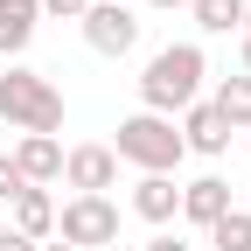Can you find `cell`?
<instances>
[{
  "label": "cell",
  "mask_w": 251,
  "mask_h": 251,
  "mask_svg": "<svg viewBox=\"0 0 251 251\" xmlns=\"http://www.w3.org/2000/svg\"><path fill=\"white\" fill-rule=\"evenodd\" d=\"M202 77H209L202 42H168V49H153L147 70H140V112H153V119L188 112V105L202 98Z\"/></svg>",
  "instance_id": "cell-1"
},
{
  "label": "cell",
  "mask_w": 251,
  "mask_h": 251,
  "mask_svg": "<svg viewBox=\"0 0 251 251\" xmlns=\"http://www.w3.org/2000/svg\"><path fill=\"white\" fill-rule=\"evenodd\" d=\"M0 126H14V133H49L56 140V126H63V91L42 77V70H14L0 77Z\"/></svg>",
  "instance_id": "cell-2"
},
{
  "label": "cell",
  "mask_w": 251,
  "mask_h": 251,
  "mask_svg": "<svg viewBox=\"0 0 251 251\" xmlns=\"http://www.w3.org/2000/svg\"><path fill=\"white\" fill-rule=\"evenodd\" d=\"M181 133H175V119H153V112H133V119H119V147H112V161H133L140 175H175L181 168Z\"/></svg>",
  "instance_id": "cell-3"
},
{
  "label": "cell",
  "mask_w": 251,
  "mask_h": 251,
  "mask_svg": "<svg viewBox=\"0 0 251 251\" xmlns=\"http://www.w3.org/2000/svg\"><path fill=\"white\" fill-rule=\"evenodd\" d=\"M56 244H77V251L119 244V209H112V196H70V202L56 209Z\"/></svg>",
  "instance_id": "cell-4"
},
{
  "label": "cell",
  "mask_w": 251,
  "mask_h": 251,
  "mask_svg": "<svg viewBox=\"0 0 251 251\" xmlns=\"http://www.w3.org/2000/svg\"><path fill=\"white\" fill-rule=\"evenodd\" d=\"M77 28H84V42L98 49V56H112V63L140 49V14L119 7V0H91V14H84Z\"/></svg>",
  "instance_id": "cell-5"
},
{
  "label": "cell",
  "mask_w": 251,
  "mask_h": 251,
  "mask_svg": "<svg viewBox=\"0 0 251 251\" xmlns=\"http://www.w3.org/2000/svg\"><path fill=\"white\" fill-rule=\"evenodd\" d=\"M63 181H70L77 196H105V188L119 181L112 147H98V140H91V147H70V153H63Z\"/></svg>",
  "instance_id": "cell-6"
},
{
  "label": "cell",
  "mask_w": 251,
  "mask_h": 251,
  "mask_svg": "<svg viewBox=\"0 0 251 251\" xmlns=\"http://www.w3.org/2000/svg\"><path fill=\"white\" fill-rule=\"evenodd\" d=\"M7 161L21 168L28 188H49V181H63V140H49V133H21V147L7 153Z\"/></svg>",
  "instance_id": "cell-7"
},
{
  "label": "cell",
  "mask_w": 251,
  "mask_h": 251,
  "mask_svg": "<svg viewBox=\"0 0 251 251\" xmlns=\"http://www.w3.org/2000/svg\"><path fill=\"white\" fill-rule=\"evenodd\" d=\"M175 133H181V147H188V153H209V161H216V153L230 147V126L216 119V105H209V98H196V105H188Z\"/></svg>",
  "instance_id": "cell-8"
},
{
  "label": "cell",
  "mask_w": 251,
  "mask_h": 251,
  "mask_svg": "<svg viewBox=\"0 0 251 251\" xmlns=\"http://www.w3.org/2000/svg\"><path fill=\"white\" fill-rule=\"evenodd\" d=\"M133 216H147V224H175V216H181V181H175V175H140V181H133Z\"/></svg>",
  "instance_id": "cell-9"
},
{
  "label": "cell",
  "mask_w": 251,
  "mask_h": 251,
  "mask_svg": "<svg viewBox=\"0 0 251 251\" xmlns=\"http://www.w3.org/2000/svg\"><path fill=\"white\" fill-rule=\"evenodd\" d=\"M224 209H230V181H224V175H196V181H181V216H188V224L209 230Z\"/></svg>",
  "instance_id": "cell-10"
},
{
  "label": "cell",
  "mask_w": 251,
  "mask_h": 251,
  "mask_svg": "<svg viewBox=\"0 0 251 251\" xmlns=\"http://www.w3.org/2000/svg\"><path fill=\"white\" fill-rule=\"evenodd\" d=\"M42 28V7L35 0H0V56H21Z\"/></svg>",
  "instance_id": "cell-11"
},
{
  "label": "cell",
  "mask_w": 251,
  "mask_h": 251,
  "mask_svg": "<svg viewBox=\"0 0 251 251\" xmlns=\"http://www.w3.org/2000/svg\"><path fill=\"white\" fill-rule=\"evenodd\" d=\"M14 230H21L28 244H42V237L56 230V202H49V188H21V196H14Z\"/></svg>",
  "instance_id": "cell-12"
},
{
  "label": "cell",
  "mask_w": 251,
  "mask_h": 251,
  "mask_svg": "<svg viewBox=\"0 0 251 251\" xmlns=\"http://www.w3.org/2000/svg\"><path fill=\"white\" fill-rule=\"evenodd\" d=\"M209 105H216V119H224L230 133H244V126H251V77H244V70H237V77H224Z\"/></svg>",
  "instance_id": "cell-13"
},
{
  "label": "cell",
  "mask_w": 251,
  "mask_h": 251,
  "mask_svg": "<svg viewBox=\"0 0 251 251\" xmlns=\"http://www.w3.org/2000/svg\"><path fill=\"white\" fill-rule=\"evenodd\" d=\"M244 7H251V0H188V14H196L202 35H230V28H244Z\"/></svg>",
  "instance_id": "cell-14"
},
{
  "label": "cell",
  "mask_w": 251,
  "mask_h": 251,
  "mask_svg": "<svg viewBox=\"0 0 251 251\" xmlns=\"http://www.w3.org/2000/svg\"><path fill=\"white\" fill-rule=\"evenodd\" d=\"M209 244L216 251H251V209H224L209 224Z\"/></svg>",
  "instance_id": "cell-15"
},
{
  "label": "cell",
  "mask_w": 251,
  "mask_h": 251,
  "mask_svg": "<svg viewBox=\"0 0 251 251\" xmlns=\"http://www.w3.org/2000/svg\"><path fill=\"white\" fill-rule=\"evenodd\" d=\"M42 14H56V21H84L91 14V0H35Z\"/></svg>",
  "instance_id": "cell-16"
},
{
  "label": "cell",
  "mask_w": 251,
  "mask_h": 251,
  "mask_svg": "<svg viewBox=\"0 0 251 251\" xmlns=\"http://www.w3.org/2000/svg\"><path fill=\"white\" fill-rule=\"evenodd\" d=\"M21 188H28V181H21V168L7 161V153H0V202H14V196H21Z\"/></svg>",
  "instance_id": "cell-17"
},
{
  "label": "cell",
  "mask_w": 251,
  "mask_h": 251,
  "mask_svg": "<svg viewBox=\"0 0 251 251\" xmlns=\"http://www.w3.org/2000/svg\"><path fill=\"white\" fill-rule=\"evenodd\" d=\"M147 251H196V244H181L175 230H161V237H147Z\"/></svg>",
  "instance_id": "cell-18"
},
{
  "label": "cell",
  "mask_w": 251,
  "mask_h": 251,
  "mask_svg": "<svg viewBox=\"0 0 251 251\" xmlns=\"http://www.w3.org/2000/svg\"><path fill=\"white\" fill-rule=\"evenodd\" d=\"M0 251H42V244H28L21 230H0Z\"/></svg>",
  "instance_id": "cell-19"
},
{
  "label": "cell",
  "mask_w": 251,
  "mask_h": 251,
  "mask_svg": "<svg viewBox=\"0 0 251 251\" xmlns=\"http://www.w3.org/2000/svg\"><path fill=\"white\" fill-rule=\"evenodd\" d=\"M147 7H161V14H175V7H188V0H147Z\"/></svg>",
  "instance_id": "cell-20"
},
{
  "label": "cell",
  "mask_w": 251,
  "mask_h": 251,
  "mask_svg": "<svg viewBox=\"0 0 251 251\" xmlns=\"http://www.w3.org/2000/svg\"><path fill=\"white\" fill-rule=\"evenodd\" d=\"M244 77H251V35H244Z\"/></svg>",
  "instance_id": "cell-21"
},
{
  "label": "cell",
  "mask_w": 251,
  "mask_h": 251,
  "mask_svg": "<svg viewBox=\"0 0 251 251\" xmlns=\"http://www.w3.org/2000/svg\"><path fill=\"white\" fill-rule=\"evenodd\" d=\"M237 35H251V7H244V28H237Z\"/></svg>",
  "instance_id": "cell-22"
},
{
  "label": "cell",
  "mask_w": 251,
  "mask_h": 251,
  "mask_svg": "<svg viewBox=\"0 0 251 251\" xmlns=\"http://www.w3.org/2000/svg\"><path fill=\"white\" fill-rule=\"evenodd\" d=\"M42 251H77V244H42Z\"/></svg>",
  "instance_id": "cell-23"
},
{
  "label": "cell",
  "mask_w": 251,
  "mask_h": 251,
  "mask_svg": "<svg viewBox=\"0 0 251 251\" xmlns=\"http://www.w3.org/2000/svg\"><path fill=\"white\" fill-rule=\"evenodd\" d=\"M0 133H7V126H0ZM0 153H7V147H0Z\"/></svg>",
  "instance_id": "cell-24"
},
{
  "label": "cell",
  "mask_w": 251,
  "mask_h": 251,
  "mask_svg": "<svg viewBox=\"0 0 251 251\" xmlns=\"http://www.w3.org/2000/svg\"><path fill=\"white\" fill-rule=\"evenodd\" d=\"M119 7H133V0H119Z\"/></svg>",
  "instance_id": "cell-25"
}]
</instances>
